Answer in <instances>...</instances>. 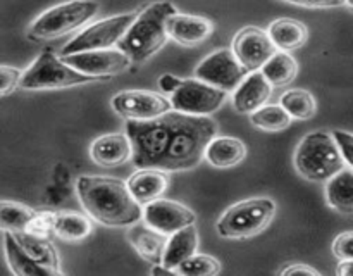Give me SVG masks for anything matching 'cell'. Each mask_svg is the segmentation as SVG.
Returning a JSON list of instances; mask_svg holds the SVG:
<instances>
[{
	"label": "cell",
	"instance_id": "4",
	"mask_svg": "<svg viewBox=\"0 0 353 276\" xmlns=\"http://www.w3.org/2000/svg\"><path fill=\"white\" fill-rule=\"evenodd\" d=\"M295 168L310 181H327L345 168V159L333 135L312 131L296 147Z\"/></svg>",
	"mask_w": 353,
	"mask_h": 276
},
{
	"label": "cell",
	"instance_id": "8",
	"mask_svg": "<svg viewBox=\"0 0 353 276\" xmlns=\"http://www.w3.org/2000/svg\"><path fill=\"white\" fill-rule=\"evenodd\" d=\"M137 17V12H126L97 21L95 24L85 28L78 37L64 45V48L61 50V57L79 54V52L103 50V48H112L116 43L119 45V41L126 37L130 28L133 26Z\"/></svg>",
	"mask_w": 353,
	"mask_h": 276
},
{
	"label": "cell",
	"instance_id": "3",
	"mask_svg": "<svg viewBox=\"0 0 353 276\" xmlns=\"http://www.w3.org/2000/svg\"><path fill=\"white\" fill-rule=\"evenodd\" d=\"M174 14H178L176 7L165 0L148 6L119 41V48L133 62H145L165 45L169 38L168 23Z\"/></svg>",
	"mask_w": 353,
	"mask_h": 276
},
{
	"label": "cell",
	"instance_id": "16",
	"mask_svg": "<svg viewBox=\"0 0 353 276\" xmlns=\"http://www.w3.org/2000/svg\"><path fill=\"white\" fill-rule=\"evenodd\" d=\"M272 93V85L262 71H254L234 90L233 106L240 114H252L264 107Z\"/></svg>",
	"mask_w": 353,
	"mask_h": 276
},
{
	"label": "cell",
	"instance_id": "9",
	"mask_svg": "<svg viewBox=\"0 0 353 276\" xmlns=\"http://www.w3.org/2000/svg\"><path fill=\"white\" fill-rule=\"evenodd\" d=\"M228 92L209 85L202 79H185L179 90L171 95L172 109L193 116H209L226 102Z\"/></svg>",
	"mask_w": 353,
	"mask_h": 276
},
{
	"label": "cell",
	"instance_id": "7",
	"mask_svg": "<svg viewBox=\"0 0 353 276\" xmlns=\"http://www.w3.org/2000/svg\"><path fill=\"white\" fill-rule=\"evenodd\" d=\"M93 81H103V78L85 75V72L69 66L62 57H57L54 52L45 50L34 59L33 64L23 75L21 88L30 90V92H37V90H59Z\"/></svg>",
	"mask_w": 353,
	"mask_h": 276
},
{
	"label": "cell",
	"instance_id": "34",
	"mask_svg": "<svg viewBox=\"0 0 353 276\" xmlns=\"http://www.w3.org/2000/svg\"><path fill=\"white\" fill-rule=\"evenodd\" d=\"M333 254L340 261L353 259V231H343L333 241Z\"/></svg>",
	"mask_w": 353,
	"mask_h": 276
},
{
	"label": "cell",
	"instance_id": "29",
	"mask_svg": "<svg viewBox=\"0 0 353 276\" xmlns=\"http://www.w3.org/2000/svg\"><path fill=\"white\" fill-rule=\"evenodd\" d=\"M37 216V210L23 204L2 200L0 204V224L9 231H28L31 221Z\"/></svg>",
	"mask_w": 353,
	"mask_h": 276
},
{
	"label": "cell",
	"instance_id": "33",
	"mask_svg": "<svg viewBox=\"0 0 353 276\" xmlns=\"http://www.w3.org/2000/svg\"><path fill=\"white\" fill-rule=\"evenodd\" d=\"M54 223H55L54 213H37V216H34V219L31 221L28 231L34 235H41V237H47L48 233H54Z\"/></svg>",
	"mask_w": 353,
	"mask_h": 276
},
{
	"label": "cell",
	"instance_id": "28",
	"mask_svg": "<svg viewBox=\"0 0 353 276\" xmlns=\"http://www.w3.org/2000/svg\"><path fill=\"white\" fill-rule=\"evenodd\" d=\"M279 103L288 110V114L293 117V119L305 121L316 116V110H317L316 99H314L312 93L307 92V90H302V88L288 90L286 93H283L281 102Z\"/></svg>",
	"mask_w": 353,
	"mask_h": 276
},
{
	"label": "cell",
	"instance_id": "31",
	"mask_svg": "<svg viewBox=\"0 0 353 276\" xmlns=\"http://www.w3.org/2000/svg\"><path fill=\"white\" fill-rule=\"evenodd\" d=\"M176 273L183 276H214L221 273V262L207 254H195L176 268Z\"/></svg>",
	"mask_w": 353,
	"mask_h": 276
},
{
	"label": "cell",
	"instance_id": "12",
	"mask_svg": "<svg viewBox=\"0 0 353 276\" xmlns=\"http://www.w3.org/2000/svg\"><path fill=\"white\" fill-rule=\"evenodd\" d=\"M64 59L69 66H72L78 71L85 75L97 76V78H110L114 75H119L124 69L130 68L133 61L126 52L121 48H103V50H88L79 52V54L65 55Z\"/></svg>",
	"mask_w": 353,
	"mask_h": 276
},
{
	"label": "cell",
	"instance_id": "36",
	"mask_svg": "<svg viewBox=\"0 0 353 276\" xmlns=\"http://www.w3.org/2000/svg\"><path fill=\"white\" fill-rule=\"evenodd\" d=\"M283 2L295 3L300 7H310V9H331V7L345 6V0H283Z\"/></svg>",
	"mask_w": 353,
	"mask_h": 276
},
{
	"label": "cell",
	"instance_id": "39",
	"mask_svg": "<svg viewBox=\"0 0 353 276\" xmlns=\"http://www.w3.org/2000/svg\"><path fill=\"white\" fill-rule=\"evenodd\" d=\"M336 273L340 276H353V259H345L338 264Z\"/></svg>",
	"mask_w": 353,
	"mask_h": 276
},
{
	"label": "cell",
	"instance_id": "40",
	"mask_svg": "<svg viewBox=\"0 0 353 276\" xmlns=\"http://www.w3.org/2000/svg\"><path fill=\"white\" fill-rule=\"evenodd\" d=\"M152 275L155 276H168V275H178V273L174 271V269L168 268V266H164L161 262V264H152V269H150Z\"/></svg>",
	"mask_w": 353,
	"mask_h": 276
},
{
	"label": "cell",
	"instance_id": "37",
	"mask_svg": "<svg viewBox=\"0 0 353 276\" xmlns=\"http://www.w3.org/2000/svg\"><path fill=\"white\" fill-rule=\"evenodd\" d=\"M183 81H185V79L178 78V76L174 75H162L161 78H159V86H161V90L164 93L172 95V93L178 92L179 86L183 85Z\"/></svg>",
	"mask_w": 353,
	"mask_h": 276
},
{
	"label": "cell",
	"instance_id": "6",
	"mask_svg": "<svg viewBox=\"0 0 353 276\" xmlns=\"http://www.w3.org/2000/svg\"><path fill=\"white\" fill-rule=\"evenodd\" d=\"M99 12V3L93 0H69L45 10L30 28L31 40H54L88 24Z\"/></svg>",
	"mask_w": 353,
	"mask_h": 276
},
{
	"label": "cell",
	"instance_id": "14",
	"mask_svg": "<svg viewBox=\"0 0 353 276\" xmlns=\"http://www.w3.org/2000/svg\"><path fill=\"white\" fill-rule=\"evenodd\" d=\"M195 213L183 204L169 199H157L147 204L143 209V221L154 230L164 235H172L183 228L195 224Z\"/></svg>",
	"mask_w": 353,
	"mask_h": 276
},
{
	"label": "cell",
	"instance_id": "35",
	"mask_svg": "<svg viewBox=\"0 0 353 276\" xmlns=\"http://www.w3.org/2000/svg\"><path fill=\"white\" fill-rule=\"evenodd\" d=\"M333 137L340 147L341 154H343L345 162L353 169V133L345 130H334Z\"/></svg>",
	"mask_w": 353,
	"mask_h": 276
},
{
	"label": "cell",
	"instance_id": "41",
	"mask_svg": "<svg viewBox=\"0 0 353 276\" xmlns=\"http://www.w3.org/2000/svg\"><path fill=\"white\" fill-rule=\"evenodd\" d=\"M345 3H347V6H350L353 9V0H345Z\"/></svg>",
	"mask_w": 353,
	"mask_h": 276
},
{
	"label": "cell",
	"instance_id": "20",
	"mask_svg": "<svg viewBox=\"0 0 353 276\" xmlns=\"http://www.w3.org/2000/svg\"><path fill=\"white\" fill-rule=\"evenodd\" d=\"M3 247H6V257L9 262V268L17 276H52L61 275V271L48 268V266L40 264L37 259L31 257L23 245L17 241L12 231L3 230Z\"/></svg>",
	"mask_w": 353,
	"mask_h": 276
},
{
	"label": "cell",
	"instance_id": "32",
	"mask_svg": "<svg viewBox=\"0 0 353 276\" xmlns=\"http://www.w3.org/2000/svg\"><path fill=\"white\" fill-rule=\"evenodd\" d=\"M23 75L24 72H21L19 69L10 68V66H2L0 68V93L6 97L10 92H14L17 86H21Z\"/></svg>",
	"mask_w": 353,
	"mask_h": 276
},
{
	"label": "cell",
	"instance_id": "21",
	"mask_svg": "<svg viewBox=\"0 0 353 276\" xmlns=\"http://www.w3.org/2000/svg\"><path fill=\"white\" fill-rule=\"evenodd\" d=\"M196 248H199V231H196L195 224H190V226L169 235L162 264L176 271L179 264L196 254Z\"/></svg>",
	"mask_w": 353,
	"mask_h": 276
},
{
	"label": "cell",
	"instance_id": "38",
	"mask_svg": "<svg viewBox=\"0 0 353 276\" xmlns=\"http://www.w3.org/2000/svg\"><path fill=\"white\" fill-rule=\"evenodd\" d=\"M279 275L281 276H293V275H309V276H319L321 273L317 271V269L310 268V266L307 264H290L286 266V268H283L281 271H279Z\"/></svg>",
	"mask_w": 353,
	"mask_h": 276
},
{
	"label": "cell",
	"instance_id": "10",
	"mask_svg": "<svg viewBox=\"0 0 353 276\" xmlns=\"http://www.w3.org/2000/svg\"><path fill=\"white\" fill-rule=\"evenodd\" d=\"M248 69L245 68L236 57L233 50L221 48L210 54L209 57L203 59L195 69V76L209 85L217 86L224 92H233L241 85L248 76Z\"/></svg>",
	"mask_w": 353,
	"mask_h": 276
},
{
	"label": "cell",
	"instance_id": "22",
	"mask_svg": "<svg viewBox=\"0 0 353 276\" xmlns=\"http://www.w3.org/2000/svg\"><path fill=\"white\" fill-rule=\"evenodd\" d=\"M247 155V145L233 137H214L207 145L205 159L214 168H233Z\"/></svg>",
	"mask_w": 353,
	"mask_h": 276
},
{
	"label": "cell",
	"instance_id": "24",
	"mask_svg": "<svg viewBox=\"0 0 353 276\" xmlns=\"http://www.w3.org/2000/svg\"><path fill=\"white\" fill-rule=\"evenodd\" d=\"M327 204L340 214H353V169H341L327 179Z\"/></svg>",
	"mask_w": 353,
	"mask_h": 276
},
{
	"label": "cell",
	"instance_id": "15",
	"mask_svg": "<svg viewBox=\"0 0 353 276\" xmlns=\"http://www.w3.org/2000/svg\"><path fill=\"white\" fill-rule=\"evenodd\" d=\"M90 157L103 168H116L133 157V145L124 133L102 135L90 147Z\"/></svg>",
	"mask_w": 353,
	"mask_h": 276
},
{
	"label": "cell",
	"instance_id": "1",
	"mask_svg": "<svg viewBox=\"0 0 353 276\" xmlns=\"http://www.w3.org/2000/svg\"><path fill=\"white\" fill-rule=\"evenodd\" d=\"M79 202L99 223L110 228L131 226L143 217L141 204L128 181L110 176H81L76 183Z\"/></svg>",
	"mask_w": 353,
	"mask_h": 276
},
{
	"label": "cell",
	"instance_id": "23",
	"mask_svg": "<svg viewBox=\"0 0 353 276\" xmlns=\"http://www.w3.org/2000/svg\"><path fill=\"white\" fill-rule=\"evenodd\" d=\"M268 33L278 47V50L283 52H292L303 47L307 38H309L305 24L296 19H290V17H281V19H276L274 23H271Z\"/></svg>",
	"mask_w": 353,
	"mask_h": 276
},
{
	"label": "cell",
	"instance_id": "26",
	"mask_svg": "<svg viewBox=\"0 0 353 276\" xmlns=\"http://www.w3.org/2000/svg\"><path fill=\"white\" fill-rule=\"evenodd\" d=\"M261 71L264 72V76L272 86H285L295 79L296 72H299V64L293 59V55L279 50L265 62Z\"/></svg>",
	"mask_w": 353,
	"mask_h": 276
},
{
	"label": "cell",
	"instance_id": "11",
	"mask_svg": "<svg viewBox=\"0 0 353 276\" xmlns=\"http://www.w3.org/2000/svg\"><path fill=\"white\" fill-rule=\"evenodd\" d=\"M112 107L128 121H150L171 112V99L148 90H124L112 99Z\"/></svg>",
	"mask_w": 353,
	"mask_h": 276
},
{
	"label": "cell",
	"instance_id": "17",
	"mask_svg": "<svg viewBox=\"0 0 353 276\" xmlns=\"http://www.w3.org/2000/svg\"><path fill=\"white\" fill-rule=\"evenodd\" d=\"M169 38L178 43L193 47L205 41L212 34L214 24L209 19L200 16H188V14H174L168 23Z\"/></svg>",
	"mask_w": 353,
	"mask_h": 276
},
{
	"label": "cell",
	"instance_id": "18",
	"mask_svg": "<svg viewBox=\"0 0 353 276\" xmlns=\"http://www.w3.org/2000/svg\"><path fill=\"white\" fill-rule=\"evenodd\" d=\"M128 186H130L134 199L141 206H147V204L161 199L162 193L168 190V171L157 168H140L128 178Z\"/></svg>",
	"mask_w": 353,
	"mask_h": 276
},
{
	"label": "cell",
	"instance_id": "13",
	"mask_svg": "<svg viewBox=\"0 0 353 276\" xmlns=\"http://www.w3.org/2000/svg\"><path fill=\"white\" fill-rule=\"evenodd\" d=\"M233 52L250 72L261 71L265 62L278 52L268 31L247 26L234 37Z\"/></svg>",
	"mask_w": 353,
	"mask_h": 276
},
{
	"label": "cell",
	"instance_id": "19",
	"mask_svg": "<svg viewBox=\"0 0 353 276\" xmlns=\"http://www.w3.org/2000/svg\"><path fill=\"white\" fill-rule=\"evenodd\" d=\"M128 240L133 245L134 250L148 261L150 264H161L164 261L165 245H168V235L154 230L147 223H134L131 224L128 231Z\"/></svg>",
	"mask_w": 353,
	"mask_h": 276
},
{
	"label": "cell",
	"instance_id": "5",
	"mask_svg": "<svg viewBox=\"0 0 353 276\" xmlns=\"http://www.w3.org/2000/svg\"><path fill=\"white\" fill-rule=\"evenodd\" d=\"M276 214V202L268 197L241 200L224 210L216 228L221 237L245 240L264 231Z\"/></svg>",
	"mask_w": 353,
	"mask_h": 276
},
{
	"label": "cell",
	"instance_id": "25",
	"mask_svg": "<svg viewBox=\"0 0 353 276\" xmlns=\"http://www.w3.org/2000/svg\"><path fill=\"white\" fill-rule=\"evenodd\" d=\"M12 233L31 257L37 259L40 264L59 271V255L55 252L54 245L47 238L41 237V235L30 233V231H12Z\"/></svg>",
	"mask_w": 353,
	"mask_h": 276
},
{
	"label": "cell",
	"instance_id": "27",
	"mask_svg": "<svg viewBox=\"0 0 353 276\" xmlns=\"http://www.w3.org/2000/svg\"><path fill=\"white\" fill-rule=\"evenodd\" d=\"M54 233L64 240H83L92 233V223L83 214L57 213L55 214Z\"/></svg>",
	"mask_w": 353,
	"mask_h": 276
},
{
	"label": "cell",
	"instance_id": "2",
	"mask_svg": "<svg viewBox=\"0 0 353 276\" xmlns=\"http://www.w3.org/2000/svg\"><path fill=\"white\" fill-rule=\"evenodd\" d=\"M169 124L168 150L161 169L164 171H186L202 161L207 145L216 137L217 124L209 116L171 110L165 114Z\"/></svg>",
	"mask_w": 353,
	"mask_h": 276
},
{
	"label": "cell",
	"instance_id": "30",
	"mask_svg": "<svg viewBox=\"0 0 353 276\" xmlns=\"http://www.w3.org/2000/svg\"><path fill=\"white\" fill-rule=\"evenodd\" d=\"M293 117L288 110L279 103V106H264L259 110L250 114V121L254 126L265 131H283L292 124Z\"/></svg>",
	"mask_w": 353,
	"mask_h": 276
}]
</instances>
